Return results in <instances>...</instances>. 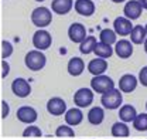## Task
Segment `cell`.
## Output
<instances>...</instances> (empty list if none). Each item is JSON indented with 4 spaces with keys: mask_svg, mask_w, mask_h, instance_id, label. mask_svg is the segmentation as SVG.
<instances>
[{
    "mask_svg": "<svg viewBox=\"0 0 147 139\" xmlns=\"http://www.w3.org/2000/svg\"><path fill=\"white\" fill-rule=\"evenodd\" d=\"M36 1H38V3H41V1H44V0H36Z\"/></svg>",
    "mask_w": 147,
    "mask_h": 139,
    "instance_id": "38",
    "label": "cell"
},
{
    "mask_svg": "<svg viewBox=\"0 0 147 139\" xmlns=\"http://www.w3.org/2000/svg\"><path fill=\"white\" fill-rule=\"evenodd\" d=\"M113 3H123V1H127V0H112Z\"/></svg>",
    "mask_w": 147,
    "mask_h": 139,
    "instance_id": "35",
    "label": "cell"
},
{
    "mask_svg": "<svg viewBox=\"0 0 147 139\" xmlns=\"http://www.w3.org/2000/svg\"><path fill=\"white\" fill-rule=\"evenodd\" d=\"M51 44H53V37L47 30L38 29L34 33V35H33V46H34L36 50H40V51L47 50V48L51 47Z\"/></svg>",
    "mask_w": 147,
    "mask_h": 139,
    "instance_id": "5",
    "label": "cell"
},
{
    "mask_svg": "<svg viewBox=\"0 0 147 139\" xmlns=\"http://www.w3.org/2000/svg\"><path fill=\"white\" fill-rule=\"evenodd\" d=\"M24 63H26V67L28 70H31V71H40V70H42L45 67L47 57L40 50H31V51H28L26 54Z\"/></svg>",
    "mask_w": 147,
    "mask_h": 139,
    "instance_id": "1",
    "label": "cell"
},
{
    "mask_svg": "<svg viewBox=\"0 0 147 139\" xmlns=\"http://www.w3.org/2000/svg\"><path fill=\"white\" fill-rule=\"evenodd\" d=\"M110 132H112V136L115 138H129V134H130L127 123L125 122H115L112 125Z\"/></svg>",
    "mask_w": 147,
    "mask_h": 139,
    "instance_id": "23",
    "label": "cell"
},
{
    "mask_svg": "<svg viewBox=\"0 0 147 139\" xmlns=\"http://www.w3.org/2000/svg\"><path fill=\"white\" fill-rule=\"evenodd\" d=\"M95 54H96V57H99V58H109L110 55L113 54V48H112V46H108V44H105V43H98L96 44V47H95Z\"/></svg>",
    "mask_w": 147,
    "mask_h": 139,
    "instance_id": "26",
    "label": "cell"
},
{
    "mask_svg": "<svg viewBox=\"0 0 147 139\" xmlns=\"http://www.w3.org/2000/svg\"><path fill=\"white\" fill-rule=\"evenodd\" d=\"M11 54H13V46H11V43L3 40L1 41V60H7Z\"/></svg>",
    "mask_w": 147,
    "mask_h": 139,
    "instance_id": "30",
    "label": "cell"
},
{
    "mask_svg": "<svg viewBox=\"0 0 147 139\" xmlns=\"http://www.w3.org/2000/svg\"><path fill=\"white\" fill-rule=\"evenodd\" d=\"M10 114V106L6 101H1V119H6Z\"/></svg>",
    "mask_w": 147,
    "mask_h": 139,
    "instance_id": "33",
    "label": "cell"
},
{
    "mask_svg": "<svg viewBox=\"0 0 147 139\" xmlns=\"http://www.w3.org/2000/svg\"><path fill=\"white\" fill-rule=\"evenodd\" d=\"M68 37L72 43L81 44L85 38H86V29L84 24L81 23H72L68 29Z\"/></svg>",
    "mask_w": 147,
    "mask_h": 139,
    "instance_id": "10",
    "label": "cell"
},
{
    "mask_svg": "<svg viewBox=\"0 0 147 139\" xmlns=\"http://www.w3.org/2000/svg\"><path fill=\"white\" fill-rule=\"evenodd\" d=\"M139 3L142 4V7H143L144 10H147V0H139Z\"/></svg>",
    "mask_w": 147,
    "mask_h": 139,
    "instance_id": "34",
    "label": "cell"
},
{
    "mask_svg": "<svg viewBox=\"0 0 147 139\" xmlns=\"http://www.w3.org/2000/svg\"><path fill=\"white\" fill-rule=\"evenodd\" d=\"M74 9L78 14L84 16V17H89L95 13L96 7H95V3L93 0H76L75 4H74Z\"/></svg>",
    "mask_w": 147,
    "mask_h": 139,
    "instance_id": "14",
    "label": "cell"
},
{
    "mask_svg": "<svg viewBox=\"0 0 147 139\" xmlns=\"http://www.w3.org/2000/svg\"><path fill=\"white\" fill-rule=\"evenodd\" d=\"M68 72H69V75H72V77H78V75H81L82 72H84V70H85V63H84V60L82 58H79V57H72L69 61H68Z\"/></svg>",
    "mask_w": 147,
    "mask_h": 139,
    "instance_id": "20",
    "label": "cell"
},
{
    "mask_svg": "<svg viewBox=\"0 0 147 139\" xmlns=\"http://www.w3.org/2000/svg\"><path fill=\"white\" fill-rule=\"evenodd\" d=\"M11 91L18 98H27L31 94V85L24 78H14L11 82Z\"/></svg>",
    "mask_w": 147,
    "mask_h": 139,
    "instance_id": "7",
    "label": "cell"
},
{
    "mask_svg": "<svg viewBox=\"0 0 147 139\" xmlns=\"http://www.w3.org/2000/svg\"><path fill=\"white\" fill-rule=\"evenodd\" d=\"M115 52L119 58L122 60H126L129 57H131L133 54V43L129 41L126 38H122L119 40L116 44H115Z\"/></svg>",
    "mask_w": 147,
    "mask_h": 139,
    "instance_id": "13",
    "label": "cell"
},
{
    "mask_svg": "<svg viewBox=\"0 0 147 139\" xmlns=\"http://www.w3.org/2000/svg\"><path fill=\"white\" fill-rule=\"evenodd\" d=\"M58 139H72V138H58Z\"/></svg>",
    "mask_w": 147,
    "mask_h": 139,
    "instance_id": "37",
    "label": "cell"
},
{
    "mask_svg": "<svg viewBox=\"0 0 147 139\" xmlns=\"http://www.w3.org/2000/svg\"><path fill=\"white\" fill-rule=\"evenodd\" d=\"M137 84H139V80L133 74H125L119 80V89L125 94H130L137 88Z\"/></svg>",
    "mask_w": 147,
    "mask_h": 139,
    "instance_id": "15",
    "label": "cell"
},
{
    "mask_svg": "<svg viewBox=\"0 0 147 139\" xmlns=\"http://www.w3.org/2000/svg\"><path fill=\"white\" fill-rule=\"evenodd\" d=\"M17 119L23 123H33V122L37 121V111L33 108V106H20L17 109V114H16Z\"/></svg>",
    "mask_w": 147,
    "mask_h": 139,
    "instance_id": "12",
    "label": "cell"
},
{
    "mask_svg": "<svg viewBox=\"0 0 147 139\" xmlns=\"http://www.w3.org/2000/svg\"><path fill=\"white\" fill-rule=\"evenodd\" d=\"M47 111L53 117H61V115H65L68 109H67V104H65V101L62 98L54 97V98L48 99V102H47Z\"/></svg>",
    "mask_w": 147,
    "mask_h": 139,
    "instance_id": "8",
    "label": "cell"
},
{
    "mask_svg": "<svg viewBox=\"0 0 147 139\" xmlns=\"http://www.w3.org/2000/svg\"><path fill=\"white\" fill-rule=\"evenodd\" d=\"M142 12H143V7L139 3V0H129L123 9L125 17H127L129 20H137L142 16Z\"/></svg>",
    "mask_w": 147,
    "mask_h": 139,
    "instance_id": "11",
    "label": "cell"
},
{
    "mask_svg": "<svg viewBox=\"0 0 147 139\" xmlns=\"http://www.w3.org/2000/svg\"><path fill=\"white\" fill-rule=\"evenodd\" d=\"M10 72V64L7 60H1V78H6Z\"/></svg>",
    "mask_w": 147,
    "mask_h": 139,
    "instance_id": "32",
    "label": "cell"
},
{
    "mask_svg": "<svg viewBox=\"0 0 147 139\" xmlns=\"http://www.w3.org/2000/svg\"><path fill=\"white\" fill-rule=\"evenodd\" d=\"M133 24H131V20H129L127 17H116L113 21V30L115 33L120 37H125V35H130L131 30H133Z\"/></svg>",
    "mask_w": 147,
    "mask_h": 139,
    "instance_id": "9",
    "label": "cell"
},
{
    "mask_svg": "<svg viewBox=\"0 0 147 139\" xmlns=\"http://www.w3.org/2000/svg\"><path fill=\"white\" fill-rule=\"evenodd\" d=\"M42 135L41 129L36 126V125H31V126H27L24 131H23V136L24 138H40Z\"/></svg>",
    "mask_w": 147,
    "mask_h": 139,
    "instance_id": "29",
    "label": "cell"
},
{
    "mask_svg": "<svg viewBox=\"0 0 147 139\" xmlns=\"http://www.w3.org/2000/svg\"><path fill=\"white\" fill-rule=\"evenodd\" d=\"M123 102V95L122 91L119 88H115L112 91H108L105 94H102L100 97V104L103 105V108L106 109H117Z\"/></svg>",
    "mask_w": 147,
    "mask_h": 139,
    "instance_id": "3",
    "label": "cell"
},
{
    "mask_svg": "<svg viewBox=\"0 0 147 139\" xmlns=\"http://www.w3.org/2000/svg\"><path fill=\"white\" fill-rule=\"evenodd\" d=\"M91 88L96 94H105L108 91L115 89V81L110 77L105 75V74L96 75L91 80Z\"/></svg>",
    "mask_w": 147,
    "mask_h": 139,
    "instance_id": "4",
    "label": "cell"
},
{
    "mask_svg": "<svg viewBox=\"0 0 147 139\" xmlns=\"http://www.w3.org/2000/svg\"><path fill=\"white\" fill-rule=\"evenodd\" d=\"M146 109H147V102H146Z\"/></svg>",
    "mask_w": 147,
    "mask_h": 139,
    "instance_id": "40",
    "label": "cell"
},
{
    "mask_svg": "<svg viewBox=\"0 0 147 139\" xmlns=\"http://www.w3.org/2000/svg\"><path fill=\"white\" fill-rule=\"evenodd\" d=\"M93 102V89L92 88H79L74 94V104L78 108H88Z\"/></svg>",
    "mask_w": 147,
    "mask_h": 139,
    "instance_id": "6",
    "label": "cell"
},
{
    "mask_svg": "<svg viewBox=\"0 0 147 139\" xmlns=\"http://www.w3.org/2000/svg\"><path fill=\"white\" fill-rule=\"evenodd\" d=\"M147 38V31L143 26H134L130 33V41L133 44H144Z\"/></svg>",
    "mask_w": 147,
    "mask_h": 139,
    "instance_id": "22",
    "label": "cell"
},
{
    "mask_svg": "<svg viewBox=\"0 0 147 139\" xmlns=\"http://www.w3.org/2000/svg\"><path fill=\"white\" fill-rule=\"evenodd\" d=\"M133 128L139 132H146L147 131V114H139L136 119L133 121Z\"/></svg>",
    "mask_w": 147,
    "mask_h": 139,
    "instance_id": "27",
    "label": "cell"
},
{
    "mask_svg": "<svg viewBox=\"0 0 147 139\" xmlns=\"http://www.w3.org/2000/svg\"><path fill=\"white\" fill-rule=\"evenodd\" d=\"M31 21L33 24L37 26L38 29H44L47 26L51 24L53 21V14H51V10L48 7H44V6H40L36 7L31 13Z\"/></svg>",
    "mask_w": 147,
    "mask_h": 139,
    "instance_id": "2",
    "label": "cell"
},
{
    "mask_svg": "<svg viewBox=\"0 0 147 139\" xmlns=\"http://www.w3.org/2000/svg\"><path fill=\"white\" fill-rule=\"evenodd\" d=\"M139 114H137V111H136V108L133 106V105H122L120 106V109H119V118H120V121L125 122V123H127V122H133L136 119V117H137Z\"/></svg>",
    "mask_w": 147,
    "mask_h": 139,
    "instance_id": "19",
    "label": "cell"
},
{
    "mask_svg": "<svg viewBox=\"0 0 147 139\" xmlns=\"http://www.w3.org/2000/svg\"><path fill=\"white\" fill-rule=\"evenodd\" d=\"M106 70H108V61H106L105 58H99V57H96V58L91 60L89 64H88V71L91 72L93 77L105 74Z\"/></svg>",
    "mask_w": 147,
    "mask_h": 139,
    "instance_id": "17",
    "label": "cell"
},
{
    "mask_svg": "<svg viewBox=\"0 0 147 139\" xmlns=\"http://www.w3.org/2000/svg\"><path fill=\"white\" fill-rule=\"evenodd\" d=\"M139 82L143 85V87H147V65L143 67L139 72Z\"/></svg>",
    "mask_w": 147,
    "mask_h": 139,
    "instance_id": "31",
    "label": "cell"
},
{
    "mask_svg": "<svg viewBox=\"0 0 147 139\" xmlns=\"http://www.w3.org/2000/svg\"><path fill=\"white\" fill-rule=\"evenodd\" d=\"M64 118H65L67 125H69V126H76V125H79L81 122L84 121V114H82L81 108L76 106V108L68 109Z\"/></svg>",
    "mask_w": 147,
    "mask_h": 139,
    "instance_id": "18",
    "label": "cell"
},
{
    "mask_svg": "<svg viewBox=\"0 0 147 139\" xmlns=\"http://www.w3.org/2000/svg\"><path fill=\"white\" fill-rule=\"evenodd\" d=\"M144 29H146V31H147V24H146V26H144Z\"/></svg>",
    "mask_w": 147,
    "mask_h": 139,
    "instance_id": "39",
    "label": "cell"
},
{
    "mask_svg": "<svg viewBox=\"0 0 147 139\" xmlns=\"http://www.w3.org/2000/svg\"><path fill=\"white\" fill-rule=\"evenodd\" d=\"M117 34L115 33V30H110V29H103L100 33H99V40L100 43H105L108 46H112V44H116L117 40H116Z\"/></svg>",
    "mask_w": 147,
    "mask_h": 139,
    "instance_id": "25",
    "label": "cell"
},
{
    "mask_svg": "<svg viewBox=\"0 0 147 139\" xmlns=\"http://www.w3.org/2000/svg\"><path fill=\"white\" fill-rule=\"evenodd\" d=\"M144 51L147 52V38H146V41H144Z\"/></svg>",
    "mask_w": 147,
    "mask_h": 139,
    "instance_id": "36",
    "label": "cell"
},
{
    "mask_svg": "<svg viewBox=\"0 0 147 139\" xmlns=\"http://www.w3.org/2000/svg\"><path fill=\"white\" fill-rule=\"evenodd\" d=\"M72 0H53L51 3V10L54 12L55 14H59V16H65L68 14L74 7Z\"/></svg>",
    "mask_w": 147,
    "mask_h": 139,
    "instance_id": "16",
    "label": "cell"
},
{
    "mask_svg": "<svg viewBox=\"0 0 147 139\" xmlns=\"http://www.w3.org/2000/svg\"><path fill=\"white\" fill-rule=\"evenodd\" d=\"M98 41H96V37L93 35H88L81 44H79V51L82 54H91V52L95 51V47H96Z\"/></svg>",
    "mask_w": 147,
    "mask_h": 139,
    "instance_id": "24",
    "label": "cell"
},
{
    "mask_svg": "<svg viewBox=\"0 0 147 139\" xmlns=\"http://www.w3.org/2000/svg\"><path fill=\"white\" fill-rule=\"evenodd\" d=\"M105 119V111L102 106H92L88 112V121L92 125H100Z\"/></svg>",
    "mask_w": 147,
    "mask_h": 139,
    "instance_id": "21",
    "label": "cell"
},
{
    "mask_svg": "<svg viewBox=\"0 0 147 139\" xmlns=\"http://www.w3.org/2000/svg\"><path fill=\"white\" fill-rule=\"evenodd\" d=\"M55 135L57 138H74L75 132L69 125H59L55 131Z\"/></svg>",
    "mask_w": 147,
    "mask_h": 139,
    "instance_id": "28",
    "label": "cell"
}]
</instances>
